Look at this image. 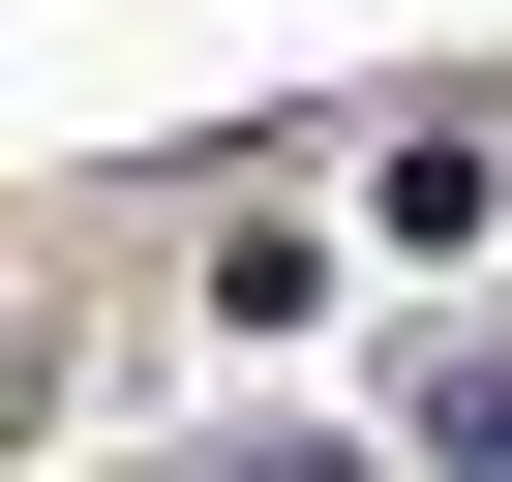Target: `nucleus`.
Instances as JSON below:
<instances>
[{
  "label": "nucleus",
  "mask_w": 512,
  "mask_h": 482,
  "mask_svg": "<svg viewBox=\"0 0 512 482\" xmlns=\"http://www.w3.org/2000/svg\"><path fill=\"white\" fill-rule=\"evenodd\" d=\"M422 452H452V482H512V362H422Z\"/></svg>",
  "instance_id": "nucleus-1"
}]
</instances>
